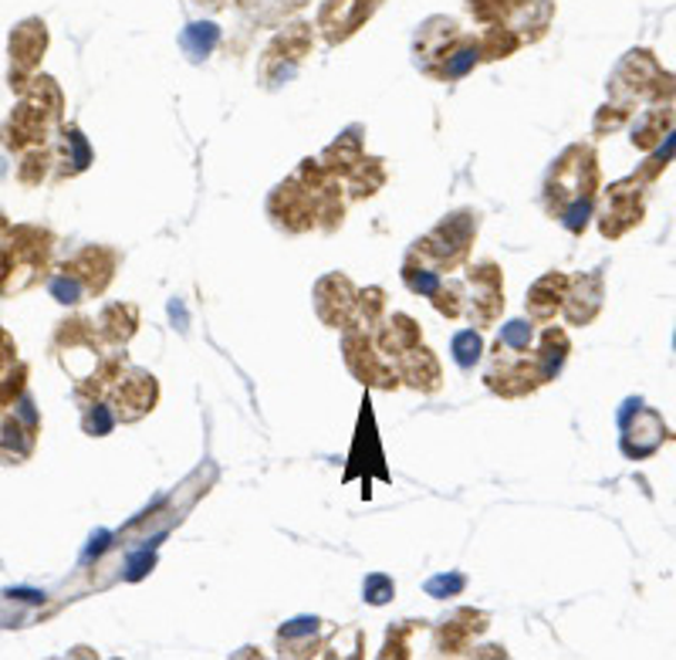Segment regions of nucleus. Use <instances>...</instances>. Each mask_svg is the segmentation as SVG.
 I'll list each match as a JSON object with an SVG mask.
<instances>
[{
	"label": "nucleus",
	"instance_id": "17",
	"mask_svg": "<svg viewBox=\"0 0 676 660\" xmlns=\"http://www.w3.org/2000/svg\"><path fill=\"white\" fill-rule=\"evenodd\" d=\"M487 627H490V617L484 610L457 607L434 627V650L440 657H460L474 647V640L487 633Z\"/></svg>",
	"mask_w": 676,
	"mask_h": 660
},
{
	"label": "nucleus",
	"instance_id": "39",
	"mask_svg": "<svg viewBox=\"0 0 676 660\" xmlns=\"http://www.w3.org/2000/svg\"><path fill=\"white\" fill-rule=\"evenodd\" d=\"M399 278H402V285H406L412 295H419V298H430V295L437 292V285L444 282V275L427 272V268H416V265H402Z\"/></svg>",
	"mask_w": 676,
	"mask_h": 660
},
{
	"label": "nucleus",
	"instance_id": "23",
	"mask_svg": "<svg viewBox=\"0 0 676 660\" xmlns=\"http://www.w3.org/2000/svg\"><path fill=\"white\" fill-rule=\"evenodd\" d=\"M568 282L571 275L565 272H545L525 295V312L535 325H548L561 315L565 308V295H568Z\"/></svg>",
	"mask_w": 676,
	"mask_h": 660
},
{
	"label": "nucleus",
	"instance_id": "35",
	"mask_svg": "<svg viewBox=\"0 0 676 660\" xmlns=\"http://www.w3.org/2000/svg\"><path fill=\"white\" fill-rule=\"evenodd\" d=\"M430 305L447 318V322H457V318H464V305H467V285L460 282V278H444L440 285H437V292L430 295Z\"/></svg>",
	"mask_w": 676,
	"mask_h": 660
},
{
	"label": "nucleus",
	"instance_id": "1",
	"mask_svg": "<svg viewBox=\"0 0 676 660\" xmlns=\"http://www.w3.org/2000/svg\"><path fill=\"white\" fill-rule=\"evenodd\" d=\"M599 197V156L588 142L565 146L545 174L541 204L551 220H558L568 234H585Z\"/></svg>",
	"mask_w": 676,
	"mask_h": 660
},
{
	"label": "nucleus",
	"instance_id": "18",
	"mask_svg": "<svg viewBox=\"0 0 676 660\" xmlns=\"http://www.w3.org/2000/svg\"><path fill=\"white\" fill-rule=\"evenodd\" d=\"M382 8V0H325L318 11V28L328 45L349 41L376 11Z\"/></svg>",
	"mask_w": 676,
	"mask_h": 660
},
{
	"label": "nucleus",
	"instance_id": "38",
	"mask_svg": "<svg viewBox=\"0 0 676 660\" xmlns=\"http://www.w3.org/2000/svg\"><path fill=\"white\" fill-rule=\"evenodd\" d=\"M28 376H31V366L28 363H14L4 376H0V410L14 406L24 393H28Z\"/></svg>",
	"mask_w": 676,
	"mask_h": 660
},
{
	"label": "nucleus",
	"instance_id": "20",
	"mask_svg": "<svg viewBox=\"0 0 676 660\" xmlns=\"http://www.w3.org/2000/svg\"><path fill=\"white\" fill-rule=\"evenodd\" d=\"M603 298H606L603 272L571 275L568 295H565V308H561L565 322H568V325H588V322H596V315L603 312Z\"/></svg>",
	"mask_w": 676,
	"mask_h": 660
},
{
	"label": "nucleus",
	"instance_id": "15",
	"mask_svg": "<svg viewBox=\"0 0 676 660\" xmlns=\"http://www.w3.org/2000/svg\"><path fill=\"white\" fill-rule=\"evenodd\" d=\"M646 214V197H643V184L636 177L629 180H619L606 190L603 197V210L596 214L599 217V234L606 240H619L623 234H629Z\"/></svg>",
	"mask_w": 676,
	"mask_h": 660
},
{
	"label": "nucleus",
	"instance_id": "28",
	"mask_svg": "<svg viewBox=\"0 0 676 660\" xmlns=\"http://www.w3.org/2000/svg\"><path fill=\"white\" fill-rule=\"evenodd\" d=\"M568 353H571V339L561 325H545V333L538 336L535 343V359H538V373H541V383H555L568 363Z\"/></svg>",
	"mask_w": 676,
	"mask_h": 660
},
{
	"label": "nucleus",
	"instance_id": "26",
	"mask_svg": "<svg viewBox=\"0 0 676 660\" xmlns=\"http://www.w3.org/2000/svg\"><path fill=\"white\" fill-rule=\"evenodd\" d=\"M139 325H142V315H139L136 302H109L96 318L102 343L112 346V349H126L136 339Z\"/></svg>",
	"mask_w": 676,
	"mask_h": 660
},
{
	"label": "nucleus",
	"instance_id": "5",
	"mask_svg": "<svg viewBox=\"0 0 676 660\" xmlns=\"http://www.w3.org/2000/svg\"><path fill=\"white\" fill-rule=\"evenodd\" d=\"M61 109L64 96L54 86V78L41 75L31 78V86L21 92V106L11 112V119L0 129V142L11 152H28L34 146H48L51 132L61 129Z\"/></svg>",
	"mask_w": 676,
	"mask_h": 660
},
{
	"label": "nucleus",
	"instance_id": "32",
	"mask_svg": "<svg viewBox=\"0 0 676 660\" xmlns=\"http://www.w3.org/2000/svg\"><path fill=\"white\" fill-rule=\"evenodd\" d=\"M386 288L379 285H369V288H359V298H356V312H352V322L349 325H359V328H369L376 333L379 322L386 318Z\"/></svg>",
	"mask_w": 676,
	"mask_h": 660
},
{
	"label": "nucleus",
	"instance_id": "44",
	"mask_svg": "<svg viewBox=\"0 0 676 660\" xmlns=\"http://www.w3.org/2000/svg\"><path fill=\"white\" fill-rule=\"evenodd\" d=\"M11 227V220H8V214H0V234H4Z\"/></svg>",
	"mask_w": 676,
	"mask_h": 660
},
{
	"label": "nucleus",
	"instance_id": "34",
	"mask_svg": "<svg viewBox=\"0 0 676 660\" xmlns=\"http://www.w3.org/2000/svg\"><path fill=\"white\" fill-rule=\"evenodd\" d=\"M477 41H480V61H500V58H511L525 48V41L511 28H500V24L487 28Z\"/></svg>",
	"mask_w": 676,
	"mask_h": 660
},
{
	"label": "nucleus",
	"instance_id": "22",
	"mask_svg": "<svg viewBox=\"0 0 676 660\" xmlns=\"http://www.w3.org/2000/svg\"><path fill=\"white\" fill-rule=\"evenodd\" d=\"M396 373H399L402 386H409V390H416L422 396H434V393L444 390V366H440L437 353L430 346H422V343L416 349H409L396 363Z\"/></svg>",
	"mask_w": 676,
	"mask_h": 660
},
{
	"label": "nucleus",
	"instance_id": "4",
	"mask_svg": "<svg viewBox=\"0 0 676 660\" xmlns=\"http://www.w3.org/2000/svg\"><path fill=\"white\" fill-rule=\"evenodd\" d=\"M477 230H480V214L474 207H460V210L447 214L422 237H416L409 244L402 265H416V268H427V272H437L447 278L450 272L467 268Z\"/></svg>",
	"mask_w": 676,
	"mask_h": 660
},
{
	"label": "nucleus",
	"instance_id": "10",
	"mask_svg": "<svg viewBox=\"0 0 676 660\" xmlns=\"http://www.w3.org/2000/svg\"><path fill=\"white\" fill-rule=\"evenodd\" d=\"M342 359L349 366V373L362 383V386H372V390H399L402 380L396 373L392 363L382 359V353L376 349V339L369 328H359V325H346L342 328Z\"/></svg>",
	"mask_w": 676,
	"mask_h": 660
},
{
	"label": "nucleus",
	"instance_id": "42",
	"mask_svg": "<svg viewBox=\"0 0 676 660\" xmlns=\"http://www.w3.org/2000/svg\"><path fill=\"white\" fill-rule=\"evenodd\" d=\"M213 41H217V28H213V24H193V28L187 31V38H183V45H187L193 55H207Z\"/></svg>",
	"mask_w": 676,
	"mask_h": 660
},
{
	"label": "nucleus",
	"instance_id": "27",
	"mask_svg": "<svg viewBox=\"0 0 676 660\" xmlns=\"http://www.w3.org/2000/svg\"><path fill=\"white\" fill-rule=\"evenodd\" d=\"M362 156H366V146H362V126H349L342 136H338L335 142H328L325 149H321V167L331 174V177H338V180H349L352 177V170L359 167L362 162Z\"/></svg>",
	"mask_w": 676,
	"mask_h": 660
},
{
	"label": "nucleus",
	"instance_id": "11",
	"mask_svg": "<svg viewBox=\"0 0 676 660\" xmlns=\"http://www.w3.org/2000/svg\"><path fill=\"white\" fill-rule=\"evenodd\" d=\"M464 285H467L464 318L474 328H480V333H487L504 315V272L497 262H477V265H467Z\"/></svg>",
	"mask_w": 676,
	"mask_h": 660
},
{
	"label": "nucleus",
	"instance_id": "14",
	"mask_svg": "<svg viewBox=\"0 0 676 660\" xmlns=\"http://www.w3.org/2000/svg\"><path fill=\"white\" fill-rule=\"evenodd\" d=\"M311 48H315V28L305 24V21L288 24L268 45V51L261 58V81H265L268 89L281 86V81H288L298 71V65L311 55Z\"/></svg>",
	"mask_w": 676,
	"mask_h": 660
},
{
	"label": "nucleus",
	"instance_id": "40",
	"mask_svg": "<svg viewBox=\"0 0 676 660\" xmlns=\"http://www.w3.org/2000/svg\"><path fill=\"white\" fill-rule=\"evenodd\" d=\"M419 630L416 620H402V623H392L389 633H386V647H382V657H409V640L412 633Z\"/></svg>",
	"mask_w": 676,
	"mask_h": 660
},
{
	"label": "nucleus",
	"instance_id": "19",
	"mask_svg": "<svg viewBox=\"0 0 676 660\" xmlns=\"http://www.w3.org/2000/svg\"><path fill=\"white\" fill-rule=\"evenodd\" d=\"M44 48H48V28H44V21H24L21 28H14V35H11V61H14L11 86L18 92H24L31 86V75H34Z\"/></svg>",
	"mask_w": 676,
	"mask_h": 660
},
{
	"label": "nucleus",
	"instance_id": "12",
	"mask_svg": "<svg viewBox=\"0 0 676 660\" xmlns=\"http://www.w3.org/2000/svg\"><path fill=\"white\" fill-rule=\"evenodd\" d=\"M41 437V414L24 393L14 406L0 410V464H28L38 451Z\"/></svg>",
	"mask_w": 676,
	"mask_h": 660
},
{
	"label": "nucleus",
	"instance_id": "36",
	"mask_svg": "<svg viewBox=\"0 0 676 660\" xmlns=\"http://www.w3.org/2000/svg\"><path fill=\"white\" fill-rule=\"evenodd\" d=\"M450 353H454V363L464 370V373H470L480 359H484V339H480V328H460V333L454 336V343H450Z\"/></svg>",
	"mask_w": 676,
	"mask_h": 660
},
{
	"label": "nucleus",
	"instance_id": "8",
	"mask_svg": "<svg viewBox=\"0 0 676 660\" xmlns=\"http://www.w3.org/2000/svg\"><path fill=\"white\" fill-rule=\"evenodd\" d=\"M484 386L494 396L504 400H525L531 393H538L541 373H538V359H535V343H507L497 336L490 356H487V370H484Z\"/></svg>",
	"mask_w": 676,
	"mask_h": 660
},
{
	"label": "nucleus",
	"instance_id": "16",
	"mask_svg": "<svg viewBox=\"0 0 676 660\" xmlns=\"http://www.w3.org/2000/svg\"><path fill=\"white\" fill-rule=\"evenodd\" d=\"M356 298H359V288L349 275L342 272H328L315 282V292H311V302H315V315L321 318L325 328H342L352 322V312H356Z\"/></svg>",
	"mask_w": 676,
	"mask_h": 660
},
{
	"label": "nucleus",
	"instance_id": "13",
	"mask_svg": "<svg viewBox=\"0 0 676 660\" xmlns=\"http://www.w3.org/2000/svg\"><path fill=\"white\" fill-rule=\"evenodd\" d=\"M159 380L149 370L139 366H126V373L116 380V386L109 390L106 403L112 406L116 424H139L142 417H149L156 403H159Z\"/></svg>",
	"mask_w": 676,
	"mask_h": 660
},
{
	"label": "nucleus",
	"instance_id": "21",
	"mask_svg": "<svg viewBox=\"0 0 676 660\" xmlns=\"http://www.w3.org/2000/svg\"><path fill=\"white\" fill-rule=\"evenodd\" d=\"M372 339H376V349L382 353V359L396 366L409 349H416L422 343V325L406 312H392L379 322Z\"/></svg>",
	"mask_w": 676,
	"mask_h": 660
},
{
	"label": "nucleus",
	"instance_id": "3",
	"mask_svg": "<svg viewBox=\"0 0 676 660\" xmlns=\"http://www.w3.org/2000/svg\"><path fill=\"white\" fill-rule=\"evenodd\" d=\"M412 58L422 75L437 81H460L480 61V41L464 35L454 18H430L412 38Z\"/></svg>",
	"mask_w": 676,
	"mask_h": 660
},
{
	"label": "nucleus",
	"instance_id": "45",
	"mask_svg": "<svg viewBox=\"0 0 676 660\" xmlns=\"http://www.w3.org/2000/svg\"><path fill=\"white\" fill-rule=\"evenodd\" d=\"M207 4H213V8H220V4H223V0H207Z\"/></svg>",
	"mask_w": 676,
	"mask_h": 660
},
{
	"label": "nucleus",
	"instance_id": "31",
	"mask_svg": "<svg viewBox=\"0 0 676 660\" xmlns=\"http://www.w3.org/2000/svg\"><path fill=\"white\" fill-rule=\"evenodd\" d=\"M51 170H54V152H51V142H48V146H34V149L21 152V162H18L14 177H18L21 187L34 190V187H41L51 177Z\"/></svg>",
	"mask_w": 676,
	"mask_h": 660
},
{
	"label": "nucleus",
	"instance_id": "37",
	"mask_svg": "<svg viewBox=\"0 0 676 660\" xmlns=\"http://www.w3.org/2000/svg\"><path fill=\"white\" fill-rule=\"evenodd\" d=\"M119 424H116V414H112V406L106 400H96L89 406H81V431L89 434V437H106L112 434Z\"/></svg>",
	"mask_w": 676,
	"mask_h": 660
},
{
	"label": "nucleus",
	"instance_id": "24",
	"mask_svg": "<svg viewBox=\"0 0 676 660\" xmlns=\"http://www.w3.org/2000/svg\"><path fill=\"white\" fill-rule=\"evenodd\" d=\"M633 414H636V424L619 421L623 431H626V434H623V454L633 457V461H643V457H649V454L659 451V444H663V437H666V427H663V421H659L656 410L643 406V400L636 403Z\"/></svg>",
	"mask_w": 676,
	"mask_h": 660
},
{
	"label": "nucleus",
	"instance_id": "6",
	"mask_svg": "<svg viewBox=\"0 0 676 660\" xmlns=\"http://www.w3.org/2000/svg\"><path fill=\"white\" fill-rule=\"evenodd\" d=\"M331 180V174L321 167V159L308 156L298 162V170L285 177L268 194V217L285 234H308L318 230V190Z\"/></svg>",
	"mask_w": 676,
	"mask_h": 660
},
{
	"label": "nucleus",
	"instance_id": "9",
	"mask_svg": "<svg viewBox=\"0 0 676 660\" xmlns=\"http://www.w3.org/2000/svg\"><path fill=\"white\" fill-rule=\"evenodd\" d=\"M464 4L477 24L511 28L525 45L541 41L555 18V0H464Z\"/></svg>",
	"mask_w": 676,
	"mask_h": 660
},
{
	"label": "nucleus",
	"instance_id": "30",
	"mask_svg": "<svg viewBox=\"0 0 676 660\" xmlns=\"http://www.w3.org/2000/svg\"><path fill=\"white\" fill-rule=\"evenodd\" d=\"M278 647L288 657H308L318 653V647H325V640H318V620H291L281 633H278Z\"/></svg>",
	"mask_w": 676,
	"mask_h": 660
},
{
	"label": "nucleus",
	"instance_id": "25",
	"mask_svg": "<svg viewBox=\"0 0 676 660\" xmlns=\"http://www.w3.org/2000/svg\"><path fill=\"white\" fill-rule=\"evenodd\" d=\"M51 152H54V180L81 177L84 170L92 167V159H96L89 139L81 136L78 126H61L58 139L51 142Z\"/></svg>",
	"mask_w": 676,
	"mask_h": 660
},
{
	"label": "nucleus",
	"instance_id": "29",
	"mask_svg": "<svg viewBox=\"0 0 676 660\" xmlns=\"http://www.w3.org/2000/svg\"><path fill=\"white\" fill-rule=\"evenodd\" d=\"M389 180V170H386V159L382 156H362V162L352 170V177L346 180V190H349V200H372Z\"/></svg>",
	"mask_w": 676,
	"mask_h": 660
},
{
	"label": "nucleus",
	"instance_id": "7",
	"mask_svg": "<svg viewBox=\"0 0 676 660\" xmlns=\"http://www.w3.org/2000/svg\"><path fill=\"white\" fill-rule=\"evenodd\" d=\"M119 262H122V255L116 252V247L84 244L64 265H58L54 275H48V288L61 305H78L84 298H99L116 282Z\"/></svg>",
	"mask_w": 676,
	"mask_h": 660
},
{
	"label": "nucleus",
	"instance_id": "2",
	"mask_svg": "<svg viewBox=\"0 0 676 660\" xmlns=\"http://www.w3.org/2000/svg\"><path fill=\"white\" fill-rule=\"evenodd\" d=\"M54 234L41 224H11L0 234V298L48 282Z\"/></svg>",
	"mask_w": 676,
	"mask_h": 660
},
{
	"label": "nucleus",
	"instance_id": "33",
	"mask_svg": "<svg viewBox=\"0 0 676 660\" xmlns=\"http://www.w3.org/2000/svg\"><path fill=\"white\" fill-rule=\"evenodd\" d=\"M669 122H673L669 109H649V112H643L636 119V126H633V146L643 149V152L656 149L663 142V132L669 129Z\"/></svg>",
	"mask_w": 676,
	"mask_h": 660
},
{
	"label": "nucleus",
	"instance_id": "43",
	"mask_svg": "<svg viewBox=\"0 0 676 660\" xmlns=\"http://www.w3.org/2000/svg\"><path fill=\"white\" fill-rule=\"evenodd\" d=\"M14 363H18V343H14V336L8 333V328L0 325V376H4Z\"/></svg>",
	"mask_w": 676,
	"mask_h": 660
},
{
	"label": "nucleus",
	"instance_id": "41",
	"mask_svg": "<svg viewBox=\"0 0 676 660\" xmlns=\"http://www.w3.org/2000/svg\"><path fill=\"white\" fill-rule=\"evenodd\" d=\"M362 593H366V600H369L372 607H382V603H389V597L396 593V587H392L389 575L376 572V575H369V580H366Z\"/></svg>",
	"mask_w": 676,
	"mask_h": 660
}]
</instances>
